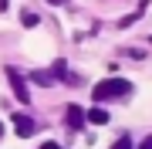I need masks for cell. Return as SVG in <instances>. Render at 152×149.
I'll return each instance as SVG.
<instances>
[{
    "instance_id": "cell-1",
    "label": "cell",
    "mask_w": 152,
    "mask_h": 149,
    "mask_svg": "<svg viewBox=\"0 0 152 149\" xmlns=\"http://www.w3.org/2000/svg\"><path fill=\"white\" fill-rule=\"evenodd\" d=\"M132 85L125 81V78H105V81L95 85V102H108V98H122V95H129Z\"/></svg>"
},
{
    "instance_id": "cell-2",
    "label": "cell",
    "mask_w": 152,
    "mask_h": 149,
    "mask_svg": "<svg viewBox=\"0 0 152 149\" xmlns=\"http://www.w3.org/2000/svg\"><path fill=\"white\" fill-rule=\"evenodd\" d=\"M7 78H10V88H14V95H17V102L27 105V102H31V92H27V81H24V75H20V71H14V68H7Z\"/></svg>"
},
{
    "instance_id": "cell-3",
    "label": "cell",
    "mask_w": 152,
    "mask_h": 149,
    "mask_svg": "<svg viewBox=\"0 0 152 149\" xmlns=\"http://www.w3.org/2000/svg\"><path fill=\"white\" fill-rule=\"evenodd\" d=\"M14 129H17V136H20V139L34 136V119H31V115H14Z\"/></svg>"
},
{
    "instance_id": "cell-4",
    "label": "cell",
    "mask_w": 152,
    "mask_h": 149,
    "mask_svg": "<svg viewBox=\"0 0 152 149\" xmlns=\"http://www.w3.org/2000/svg\"><path fill=\"white\" fill-rule=\"evenodd\" d=\"M64 122H68L71 129H81V126H85V112L78 109V105H68V112H64Z\"/></svg>"
},
{
    "instance_id": "cell-5",
    "label": "cell",
    "mask_w": 152,
    "mask_h": 149,
    "mask_svg": "<svg viewBox=\"0 0 152 149\" xmlns=\"http://www.w3.org/2000/svg\"><path fill=\"white\" fill-rule=\"evenodd\" d=\"M85 122H91V126H105V122H108V112H105V109H88V112H85Z\"/></svg>"
},
{
    "instance_id": "cell-6",
    "label": "cell",
    "mask_w": 152,
    "mask_h": 149,
    "mask_svg": "<svg viewBox=\"0 0 152 149\" xmlns=\"http://www.w3.org/2000/svg\"><path fill=\"white\" fill-rule=\"evenodd\" d=\"M20 24H24V27H37V14H34V10H24L20 14Z\"/></svg>"
},
{
    "instance_id": "cell-7",
    "label": "cell",
    "mask_w": 152,
    "mask_h": 149,
    "mask_svg": "<svg viewBox=\"0 0 152 149\" xmlns=\"http://www.w3.org/2000/svg\"><path fill=\"white\" fill-rule=\"evenodd\" d=\"M34 81L37 85H54V75L51 71H34Z\"/></svg>"
},
{
    "instance_id": "cell-8",
    "label": "cell",
    "mask_w": 152,
    "mask_h": 149,
    "mask_svg": "<svg viewBox=\"0 0 152 149\" xmlns=\"http://www.w3.org/2000/svg\"><path fill=\"white\" fill-rule=\"evenodd\" d=\"M112 149H132V139L129 136H118V139H115V146Z\"/></svg>"
},
{
    "instance_id": "cell-9",
    "label": "cell",
    "mask_w": 152,
    "mask_h": 149,
    "mask_svg": "<svg viewBox=\"0 0 152 149\" xmlns=\"http://www.w3.org/2000/svg\"><path fill=\"white\" fill-rule=\"evenodd\" d=\"M139 149H152V136H145V142H142Z\"/></svg>"
},
{
    "instance_id": "cell-10",
    "label": "cell",
    "mask_w": 152,
    "mask_h": 149,
    "mask_svg": "<svg viewBox=\"0 0 152 149\" xmlns=\"http://www.w3.org/2000/svg\"><path fill=\"white\" fill-rule=\"evenodd\" d=\"M41 149H61V146H58V142H44Z\"/></svg>"
},
{
    "instance_id": "cell-11",
    "label": "cell",
    "mask_w": 152,
    "mask_h": 149,
    "mask_svg": "<svg viewBox=\"0 0 152 149\" xmlns=\"http://www.w3.org/2000/svg\"><path fill=\"white\" fill-rule=\"evenodd\" d=\"M48 4H54V7H61V4H64V0H48Z\"/></svg>"
},
{
    "instance_id": "cell-12",
    "label": "cell",
    "mask_w": 152,
    "mask_h": 149,
    "mask_svg": "<svg viewBox=\"0 0 152 149\" xmlns=\"http://www.w3.org/2000/svg\"><path fill=\"white\" fill-rule=\"evenodd\" d=\"M0 136H4V126H0Z\"/></svg>"
}]
</instances>
